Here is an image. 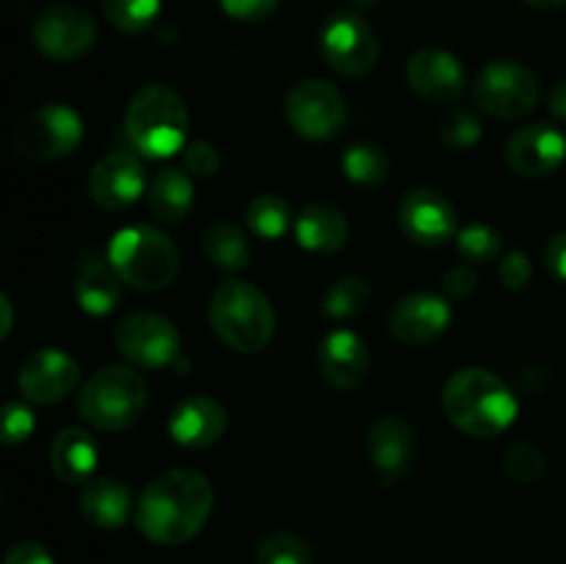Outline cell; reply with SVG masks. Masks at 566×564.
Instances as JSON below:
<instances>
[{
    "label": "cell",
    "instance_id": "cell-16",
    "mask_svg": "<svg viewBox=\"0 0 566 564\" xmlns=\"http://www.w3.org/2000/svg\"><path fill=\"white\" fill-rule=\"evenodd\" d=\"M368 453L376 473L385 484L403 479L412 470L415 453H418V440L415 429L401 418V415H381L368 435Z\"/></svg>",
    "mask_w": 566,
    "mask_h": 564
},
{
    "label": "cell",
    "instance_id": "cell-17",
    "mask_svg": "<svg viewBox=\"0 0 566 564\" xmlns=\"http://www.w3.org/2000/svg\"><path fill=\"white\" fill-rule=\"evenodd\" d=\"M147 177L136 155L114 153L105 155L88 175V194L105 210H122L136 202L144 194Z\"/></svg>",
    "mask_w": 566,
    "mask_h": 564
},
{
    "label": "cell",
    "instance_id": "cell-10",
    "mask_svg": "<svg viewBox=\"0 0 566 564\" xmlns=\"http://www.w3.org/2000/svg\"><path fill=\"white\" fill-rule=\"evenodd\" d=\"M285 114L298 136L324 142V138H335L346 125V100L332 83L307 77L287 92Z\"/></svg>",
    "mask_w": 566,
    "mask_h": 564
},
{
    "label": "cell",
    "instance_id": "cell-11",
    "mask_svg": "<svg viewBox=\"0 0 566 564\" xmlns=\"http://www.w3.org/2000/svg\"><path fill=\"white\" fill-rule=\"evenodd\" d=\"M33 42L48 59L75 61L97 42V22L81 6L55 3L33 22Z\"/></svg>",
    "mask_w": 566,
    "mask_h": 564
},
{
    "label": "cell",
    "instance_id": "cell-5",
    "mask_svg": "<svg viewBox=\"0 0 566 564\" xmlns=\"http://www.w3.org/2000/svg\"><path fill=\"white\" fill-rule=\"evenodd\" d=\"M108 260L119 280L138 291H164L180 271L177 247L155 227H125L116 232Z\"/></svg>",
    "mask_w": 566,
    "mask_h": 564
},
{
    "label": "cell",
    "instance_id": "cell-9",
    "mask_svg": "<svg viewBox=\"0 0 566 564\" xmlns=\"http://www.w3.org/2000/svg\"><path fill=\"white\" fill-rule=\"evenodd\" d=\"M321 55L340 75H368L379 61V36L365 17L340 11L321 31Z\"/></svg>",
    "mask_w": 566,
    "mask_h": 564
},
{
    "label": "cell",
    "instance_id": "cell-36",
    "mask_svg": "<svg viewBox=\"0 0 566 564\" xmlns=\"http://www.w3.org/2000/svg\"><path fill=\"white\" fill-rule=\"evenodd\" d=\"M36 429L33 412L20 401H9L0 407V442L3 446H20Z\"/></svg>",
    "mask_w": 566,
    "mask_h": 564
},
{
    "label": "cell",
    "instance_id": "cell-6",
    "mask_svg": "<svg viewBox=\"0 0 566 564\" xmlns=\"http://www.w3.org/2000/svg\"><path fill=\"white\" fill-rule=\"evenodd\" d=\"M77 407L94 429H130L147 409V382L125 365L99 368L83 385Z\"/></svg>",
    "mask_w": 566,
    "mask_h": 564
},
{
    "label": "cell",
    "instance_id": "cell-13",
    "mask_svg": "<svg viewBox=\"0 0 566 564\" xmlns=\"http://www.w3.org/2000/svg\"><path fill=\"white\" fill-rule=\"evenodd\" d=\"M398 221H401L403 232L420 247H440L459 232L457 210L448 202L446 194L434 191V188L409 191L398 208Z\"/></svg>",
    "mask_w": 566,
    "mask_h": 564
},
{
    "label": "cell",
    "instance_id": "cell-41",
    "mask_svg": "<svg viewBox=\"0 0 566 564\" xmlns=\"http://www.w3.org/2000/svg\"><path fill=\"white\" fill-rule=\"evenodd\" d=\"M3 564H55L53 556H50V551L44 545H39V542H17L14 547H11L9 553H6Z\"/></svg>",
    "mask_w": 566,
    "mask_h": 564
},
{
    "label": "cell",
    "instance_id": "cell-21",
    "mask_svg": "<svg viewBox=\"0 0 566 564\" xmlns=\"http://www.w3.org/2000/svg\"><path fill=\"white\" fill-rule=\"evenodd\" d=\"M227 412L216 398L191 396L177 404L171 412L169 431L180 446L186 448H208L224 437Z\"/></svg>",
    "mask_w": 566,
    "mask_h": 564
},
{
    "label": "cell",
    "instance_id": "cell-44",
    "mask_svg": "<svg viewBox=\"0 0 566 564\" xmlns=\"http://www.w3.org/2000/svg\"><path fill=\"white\" fill-rule=\"evenodd\" d=\"M11 324H14V310H11L9 299L0 293V341L11 332Z\"/></svg>",
    "mask_w": 566,
    "mask_h": 564
},
{
    "label": "cell",
    "instance_id": "cell-34",
    "mask_svg": "<svg viewBox=\"0 0 566 564\" xmlns=\"http://www.w3.org/2000/svg\"><path fill=\"white\" fill-rule=\"evenodd\" d=\"M457 247L470 263H490L501 254V232L490 224H468L457 232Z\"/></svg>",
    "mask_w": 566,
    "mask_h": 564
},
{
    "label": "cell",
    "instance_id": "cell-20",
    "mask_svg": "<svg viewBox=\"0 0 566 564\" xmlns=\"http://www.w3.org/2000/svg\"><path fill=\"white\" fill-rule=\"evenodd\" d=\"M321 376L337 390H354L368 379L370 352L357 332L337 330L321 341L318 348Z\"/></svg>",
    "mask_w": 566,
    "mask_h": 564
},
{
    "label": "cell",
    "instance_id": "cell-31",
    "mask_svg": "<svg viewBox=\"0 0 566 564\" xmlns=\"http://www.w3.org/2000/svg\"><path fill=\"white\" fill-rule=\"evenodd\" d=\"M370 285L363 276H343L335 285L326 291L324 296V313L329 318H352L365 310V304L370 302Z\"/></svg>",
    "mask_w": 566,
    "mask_h": 564
},
{
    "label": "cell",
    "instance_id": "cell-46",
    "mask_svg": "<svg viewBox=\"0 0 566 564\" xmlns=\"http://www.w3.org/2000/svg\"><path fill=\"white\" fill-rule=\"evenodd\" d=\"M354 3H357V6H365V9H368V6L381 3V0H354Z\"/></svg>",
    "mask_w": 566,
    "mask_h": 564
},
{
    "label": "cell",
    "instance_id": "cell-8",
    "mask_svg": "<svg viewBox=\"0 0 566 564\" xmlns=\"http://www.w3.org/2000/svg\"><path fill=\"white\" fill-rule=\"evenodd\" d=\"M539 77L512 59L490 61L475 77V103L497 119H517L534 111Z\"/></svg>",
    "mask_w": 566,
    "mask_h": 564
},
{
    "label": "cell",
    "instance_id": "cell-27",
    "mask_svg": "<svg viewBox=\"0 0 566 564\" xmlns=\"http://www.w3.org/2000/svg\"><path fill=\"white\" fill-rule=\"evenodd\" d=\"M202 249L210 263L227 271L247 269L249 260H252V249H249L247 236L235 224H227V221H216V224H210L205 230Z\"/></svg>",
    "mask_w": 566,
    "mask_h": 564
},
{
    "label": "cell",
    "instance_id": "cell-42",
    "mask_svg": "<svg viewBox=\"0 0 566 564\" xmlns=\"http://www.w3.org/2000/svg\"><path fill=\"white\" fill-rule=\"evenodd\" d=\"M545 265L556 280L566 282V232H558L556 238H551L545 249Z\"/></svg>",
    "mask_w": 566,
    "mask_h": 564
},
{
    "label": "cell",
    "instance_id": "cell-35",
    "mask_svg": "<svg viewBox=\"0 0 566 564\" xmlns=\"http://www.w3.org/2000/svg\"><path fill=\"white\" fill-rule=\"evenodd\" d=\"M481 138V122L479 116L470 114V111H453L446 116V122L440 125V142L448 149H470L475 147Z\"/></svg>",
    "mask_w": 566,
    "mask_h": 564
},
{
    "label": "cell",
    "instance_id": "cell-3",
    "mask_svg": "<svg viewBox=\"0 0 566 564\" xmlns=\"http://www.w3.org/2000/svg\"><path fill=\"white\" fill-rule=\"evenodd\" d=\"M210 324L230 348L243 354L263 352L276 330L269 296L252 282L227 280L210 296Z\"/></svg>",
    "mask_w": 566,
    "mask_h": 564
},
{
    "label": "cell",
    "instance_id": "cell-2",
    "mask_svg": "<svg viewBox=\"0 0 566 564\" xmlns=\"http://www.w3.org/2000/svg\"><path fill=\"white\" fill-rule=\"evenodd\" d=\"M442 409L459 431L470 437L503 435L517 418V398L512 387L486 368H464L448 379Z\"/></svg>",
    "mask_w": 566,
    "mask_h": 564
},
{
    "label": "cell",
    "instance_id": "cell-22",
    "mask_svg": "<svg viewBox=\"0 0 566 564\" xmlns=\"http://www.w3.org/2000/svg\"><path fill=\"white\" fill-rule=\"evenodd\" d=\"M50 464H53V473L66 484H81L92 479L94 464H97V446L92 435L77 426L61 429L50 446Z\"/></svg>",
    "mask_w": 566,
    "mask_h": 564
},
{
    "label": "cell",
    "instance_id": "cell-32",
    "mask_svg": "<svg viewBox=\"0 0 566 564\" xmlns=\"http://www.w3.org/2000/svg\"><path fill=\"white\" fill-rule=\"evenodd\" d=\"M103 11L119 31L142 33L158 17L160 0H103Z\"/></svg>",
    "mask_w": 566,
    "mask_h": 564
},
{
    "label": "cell",
    "instance_id": "cell-18",
    "mask_svg": "<svg viewBox=\"0 0 566 564\" xmlns=\"http://www.w3.org/2000/svg\"><path fill=\"white\" fill-rule=\"evenodd\" d=\"M407 81L412 92L429 103L446 105L462 94L464 88V70L459 59L448 50L423 48L409 59Z\"/></svg>",
    "mask_w": 566,
    "mask_h": 564
},
{
    "label": "cell",
    "instance_id": "cell-39",
    "mask_svg": "<svg viewBox=\"0 0 566 564\" xmlns=\"http://www.w3.org/2000/svg\"><path fill=\"white\" fill-rule=\"evenodd\" d=\"M531 274H534V269H531V260L525 252H509L506 258L501 260V280L503 285L512 288V291H523L525 285L531 282Z\"/></svg>",
    "mask_w": 566,
    "mask_h": 564
},
{
    "label": "cell",
    "instance_id": "cell-37",
    "mask_svg": "<svg viewBox=\"0 0 566 564\" xmlns=\"http://www.w3.org/2000/svg\"><path fill=\"white\" fill-rule=\"evenodd\" d=\"M182 149H186V153H182V164H186V169L191 171V175L213 177L216 171L221 169L219 149H216L210 142H205V138L188 142Z\"/></svg>",
    "mask_w": 566,
    "mask_h": 564
},
{
    "label": "cell",
    "instance_id": "cell-15",
    "mask_svg": "<svg viewBox=\"0 0 566 564\" xmlns=\"http://www.w3.org/2000/svg\"><path fill=\"white\" fill-rule=\"evenodd\" d=\"M451 318L453 315L446 299L434 296V293H409L392 307L387 326L407 346H426L446 335Z\"/></svg>",
    "mask_w": 566,
    "mask_h": 564
},
{
    "label": "cell",
    "instance_id": "cell-33",
    "mask_svg": "<svg viewBox=\"0 0 566 564\" xmlns=\"http://www.w3.org/2000/svg\"><path fill=\"white\" fill-rule=\"evenodd\" d=\"M503 464L517 484H536L547 476V457L534 442H514L503 457Z\"/></svg>",
    "mask_w": 566,
    "mask_h": 564
},
{
    "label": "cell",
    "instance_id": "cell-19",
    "mask_svg": "<svg viewBox=\"0 0 566 564\" xmlns=\"http://www.w3.org/2000/svg\"><path fill=\"white\" fill-rule=\"evenodd\" d=\"M566 158V138L551 125L520 127L506 144V160L517 175L545 177Z\"/></svg>",
    "mask_w": 566,
    "mask_h": 564
},
{
    "label": "cell",
    "instance_id": "cell-28",
    "mask_svg": "<svg viewBox=\"0 0 566 564\" xmlns=\"http://www.w3.org/2000/svg\"><path fill=\"white\" fill-rule=\"evenodd\" d=\"M343 171L357 186H379L387 180L390 158L385 149L374 142H357L343 153Z\"/></svg>",
    "mask_w": 566,
    "mask_h": 564
},
{
    "label": "cell",
    "instance_id": "cell-38",
    "mask_svg": "<svg viewBox=\"0 0 566 564\" xmlns=\"http://www.w3.org/2000/svg\"><path fill=\"white\" fill-rule=\"evenodd\" d=\"M219 3L232 20L260 22V20H269V17L274 14L280 0H219Z\"/></svg>",
    "mask_w": 566,
    "mask_h": 564
},
{
    "label": "cell",
    "instance_id": "cell-25",
    "mask_svg": "<svg viewBox=\"0 0 566 564\" xmlns=\"http://www.w3.org/2000/svg\"><path fill=\"white\" fill-rule=\"evenodd\" d=\"M75 296L86 313L108 315L122 299V280L111 260L88 258L83 260L75 280Z\"/></svg>",
    "mask_w": 566,
    "mask_h": 564
},
{
    "label": "cell",
    "instance_id": "cell-43",
    "mask_svg": "<svg viewBox=\"0 0 566 564\" xmlns=\"http://www.w3.org/2000/svg\"><path fill=\"white\" fill-rule=\"evenodd\" d=\"M551 114L558 116V119H566V77L564 81H558L556 86L551 88Z\"/></svg>",
    "mask_w": 566,
    "mask_h": 564
},
{
    "label": "cell",
    "instance_id": "cell-24",
    "mask_svg": "<svg viewBox=\"0 0 566 564\" xmlns=\"http://www.w3.org/2000/svg\"><path fill=\"white\" fill-rule=\"evenodd\" d=\"M296 238L310 252H337L348 243V219L332 205L313 202L298 213Z\"/></svg>",
    "mask_w": 566,
    "mask_h": 564
},
{
    "label": "cell",
    "instance_id": "cell-29",
    "mask_svg": "<svg viewBox=\"0 0 566 564\" xmlns=\"http://www.w3.org/2000/svg\"><path fill=\"white\" fill-rule=\"evenodd\" d=\"M247 224L252 227L254 236L276 241L280 236H285L287 224H291V205L276 194H260L247 208Z\"/></svg>",
    "mask_w": 566,
    "mask_h": 564
},
{
    "label": "cell",
    "instance_id": "cell-7",
    "mask_svg": "<svg viewBox=\"0 0 566 564\" xmlns=\"http://www.w3.org/2000/svg\"><path fill=\"white\" fill-rule=\"evenodd\" d=\"M83 122L70 105L50 103L31 111L11 133V147L20 158L55 160L81 144Z\"/></svg>",
    "mask_w": 566,
    "mask_h": 564
},
{
    "label": "cell",
    "instance_id": "cell-45",
    "mask_svg": "<svg viewBox=\"0 0 566 564\" xmlns=\"http://www.w3.org/2000/svg\"><path fill=\"white\" fill-rule=\"evenodd\" d=\"M525 3L536 11H556V9H564L566 0H525Z\"/></svg>",
    "mask_w": 566,
    "mask_h": 564
},
{
    "label": "cell",
    "instance_id": "cell-30",
    "mask_svg": "<svg viewBox=\"0 0 566 564\" xmlns=\"http://www.w3.org/2000/svg\"><path fill=\"white\" fill-rule=\"evenodd\" d=\"M258 564H313V547L291 531H271L254 547Z\"/></svg>",
    "mask_w": 566,
    "mask_h": 564
},
{
    "label": "cell",
    "instance_id": "cell-1",
    "mask_svg": "<svg viewBox=\"0 0 566 564\" xmlns=\"http://www.w3.org/2000/svg\"><path fill=\"white\" fill-rule=\"evenodd\" d=\"M213 498V484L199 470H166L144 487L136 503V525L158 545H182L205 529Z\"/></svg>",
    "mask_w": 566,
    "mask_h": 564
},
{
    "label": "cell",
    "instance_id": "cell-12",
    "mask_svg": "<svg viewBox=\"0 0 566 564\" xmlns=\"http://www.w3.org/2000/svg\"><path fill=\"white\" fill-rule=\"evenodd\" d=\"M122 357L142 368H166L180 357V332L169 318L155 313H136L116 330Z\"/></svg>",
    "mask_w": 566,
    "mask_h": 564
},
{
    "label": "cell",
    "instance_id": "cell-14",
    "mask_svg": "<svg viewBox=\"0 0 566 564\" xmlns=\"http://www.w3.org/2000/svg\"><path fill=\"white\" fill-rule=\"evenodd\" d=\"M81 379L75 357H70L61 348H39L22 363L17 374L22 396L33 404H55L75 390Z\"/></svg>",
    "mask_w": 566,
    "mask_h": 564
},
{
    "label": "cell",
    "instance_id": "cell-40",
    "mask_svg": "<svg viewBox=\"0 0 566 564\" xmlns=\"http://www.w3.org/2000/svg\"><path fill=\"white\" fill-rule=\"evenodd\" d=\"M475 285H479V276L468 265H453L442 276V288H446V293L451 299H468L475 291Z\"/></svg>",
    "mask_w": 566,
    "mask_h": 564
},
{
    "label": "cell",
    "instance_id": "cell-4",
    "mask_svg": "<svg viewBox=\"0 0 566 564\" xmlns=\"http://www.w3.org/2000/svg\"><path fill=\"white\" fill-rule=\"evenodd\" d=\"M127 136L147 158H169L186 147L188 108L171 86H144L127 105Z\"/></svg>",
    "mask_w": 566,
    "mask_h": 564
},
{
    "label": "cell",
    "instance_id": "cell-26",
    "mask_svg": "<svg viewBox=\"0 0 566 564\" xmlns=\"http://www.w3.org/2000/svg\"><path fill=\"white\" fill-rule=\"evenodd\" d=\"M149 208L166 224L182 221L193 208V182L191 175L177 166H166L155 175L149 186Z\"/></svg>",
    "mask_w": 566,
    "mask_h": 564
},
{
    "label": "cell",
    "instance_id": "cell-23",
    "mask_svg": "<svg viewBox=\"0 0 566 564\" xmlns=\"http://www.w3.org/2000/svg\"><path fill=\"white\" fill-rule=\"evenodd\" d=\"M133 509L130 487L119 479H88L81 495V512L97 529H119L127 523Z\"/></svg>",
    "mask_w": 566,
    "mask_h": 564
}]
</instances>
